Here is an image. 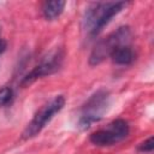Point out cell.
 Listing matches in <instances>:
<instances>
[{
	"instance_id": "cell-7",
	"label": "cell",
	"mask_w": 154,
	"mask_h": 154,
	"mask_svg": "<svg viewBox=\"0 0 154 154\" xmlns=\"http://www.w3.org/2000/svg\"><path fill=\"white\" fill-rule=\"evenodd\" d=\"M111 60L113 64L119 65V66H129L131 65L135 59H136V53L132 49V47L129 45H123L120 47H118L117 49H114L111 55H109Z\"/></svg>"
},
{
	"instance_id": "cell-2",
	"label": "cell",
	"mask_w": 154,
	"mask_h": 154,
	"mask_svg": "<svg viewBox=\"0 0 154 154\" xmlns=\"http://www.w3.org/2000/svg\"><path fill=\"white\" fill-rule=\"evenodd\" d=\"M109 105H111L109 93L105 89L96 90L82 105L78 113L77 126L81 130L89 129L94 123H97L103 118V116L109 108Z\"/></svg>"
},
{
	"instance_id": "cell-10",
	"label": "cell",
	"mask_w": 154,
	"mask_h": 154,
	"mask_svg": "<svg viewBox=\"0 0 154 154\" xmlns=\"http://www.w3.org/2000/svg\"><path fill=\"white\" fill-rule=\"evenodd\" d=\"M137 149H138V152H142V153H152L153 149H154V138H153V136L147 138L144 142L140 143Z\"/></svg>"
},
{
	"instance_id": "cell-3",
	"label": "cell",
	"mask_w": 154,
	"mask_h": 154,
	"mask_svg": "<svg viewBox=\"0 0 154 154\" xmlns=\"http://www.w3.org/2000/svg\"><path fill=\"white\" fill-rule=\"evenodd\" d=\"M64 106H65L64 95H55L54 97H52L35 113L32 119L25 126L22 137L24 140H30L36 137L51 123V120L64 108Z\"/></svg>"
},
{
	"instance_id": "cell-5",
	"label": "cell",
	"mask_w": 154,
	"mask_h": 154,
	"mask_svg": "<svg viewBox=\"0 0 154 154\" xmlns=\"http://www.w3.org/2000/svg\"><path fill=\"white\" fill-rule=\"evenodd\" d=\"M64 51L60 47H57L52 51H49L47 54H45L41 60L22 78L20 81V85L26 87L30 85L31 83H34L35 81H37L38 78L46 77V76H51L55 72H58L60 70V67L63 66V61H64Z\"/></svg>"
},
{
	"instance_id": "cell-6",
	"label": "cell",
	"mask_w": 154,
	"mask_h": 154,
	"mask_svg": "<svg viewBox=\"0 0 154 154\" xmlns=\"http://www.w3.org/2000/svg\"><path fill=\"white\" fill-rule=\"evenodd\" d=\"M129 134V123L125 119L118 118L112 120L106 128L94 131L90 135L89 141L96 147H111L125 140Z\"/></svg>"
},
{
	"instance_id": "cell-9",
	"label": "cell",
	"mask_w": 154,
	"mask_h": 154,
	"mask_svg": "<svg viewBox=\"0 0 154 154\" xmlns=\"http://www.w3.org/2000/svg\"><path fill=\"white\" fill-rule=\"evenodd\" d=\"M14 93L11 87H2L0 88V107L10 106L13 101Z\"/></svg>"
},
{
	"instance_id": "cell-8",
	"label": "cell",
	"mask_w": 154,
	"mask_h": 154,
	"mask_svg": "<svg viewBox=\"0 0 154 154\" xmlns=\"http://www.w3.org/2000/svg\"><path fill=\"white\" fill-rule=\"evenodd\" d=\"M66 2L63 0H54V1H46L42 5V16L47 20H54L64 12Z\"/></svg>"
},
{
	"instance_id": "cell-1",
	"label": "cell",
	"mask_w": 154,
	"mask_h": 154,
	"mask_svg": "<svg viewBox=\"0 0 154 154\" xmlns=\"http://www.w3.org/2000/svg\"><path fill=\"white\" fill-rule=\"evenodd\" d=\"M129 2L126 1H106L90 4L82 18V29L90 38L97 36L105 26L120 13Z\"/></svg>"
},
{
	"instance_id": "cell-4",
	"label": "cell",
	"mask_w": 154,
	"mask_h": 154,
	"mask_svg": "<svg viewBox=\"0 0 154 154\" xmlns=\"http://www.w3.org/2000/svg\"><path fill=\"white\" fill-rule=\"evenodd\" d=\"M131 38V30L129 26H120L103 40L99 41L97 45L90 53L89 64L95 66L101 64L111 53L123 45H129Z\"/></svg>"
},
{
	"instance_id": "cell-11",
	"label": "cell",
	"mask_w": 154,
	"mask_h": 154,
	"mask_svg": "<svg viewBox=\"0 0 154 154\" xmlns=\"http://www.w3.org/2000/svg\"><path fill=\"white\" fill-rule=\"evenodd\" d=\"M6 47H7V43H6V41L0 35V54H2L6 51Z\"/></svg>"
}]
</instances>
